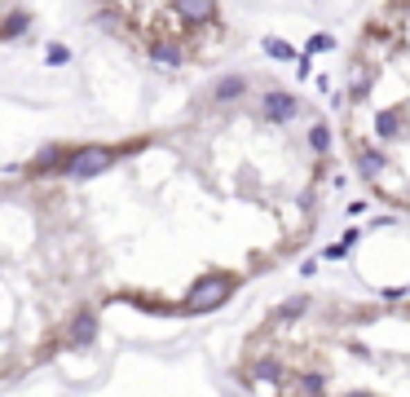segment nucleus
Masks as SVG:
<instances>
[{
    "label": "nucleus",
    "mask_w": 410,
    "mask_h": 397,
    "mask_svg": "<svg viewBox=\"0 0 410 397\" xmlns=\"http://www.w3.org/2000/svg\"><path fill=\"white\" fill-rule=\"evenodd\" d=\"M22 168L75 199L106 305L195 318L305 252L331 182V132L305 98L238 76L172 124L53 146Z\"/></svg>",
    "instance_id": "f257e3e1"
},
{
    "label": "nucleus",
    "mask_w": 410,
    "mask_h": 397,
    "mask_svg": "<svg viewBox=\"0 0 410 397\" xmlns=\"http://www.w3.org/2000/svg\"><path fill=\"white\" fill-rule=\"evenodd\" d=\"M106 309L93 238L62 182H0V384L93 340Z\"/></svg>",
    "instance_id": "f03ea898"
},
{
    "label": "nucleus",
    "mask_w": 410,
    "mask_h": 397,
    "mask_svg": "<svg viewBox=\"0 0 410 397\" xmlns=\"http://www.w3.org/2000/svg\"><path fill=\"white\" fill-rule=\"evenodd\" d=\"M340 146L384 208L410 212V0H375L344 62Z\"/></svg>",
    "instance_id": "7ed1b4c3"
},
{
    "label": "nucleus",
    "mask_w": 410,
    "mask_h": 397,
    "mask_svg": "<svg viewBox=\"0 0 410 397\" xmlns=\"http://www.w3.org/2000/svg\"><path fill=\"white\" fill-rule=\"evenodd\" d=\"M93 18L146 62L203 71L234 44L225 0H89Z\"/></svg>",
    "instance_id": "20e7f679"
}]
</instances>
